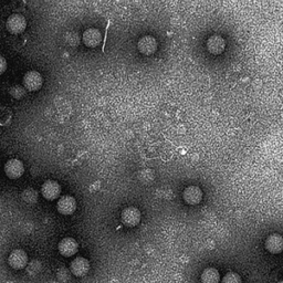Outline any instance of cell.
<instances>
[{
  "mask_svg": "<svg viewBox=\"0 0 283 283\" xmlns=\"http://www.w3.org/2000/svg\"><path fill=\"white\" fill-rule=\"evenodd\" d=\"M23 88L29 92L39 91L43 84V78L38 71H29L23 76Z\"/></svg>",
  "mask_w": 283,
  "mask_h": 283,
  "instance_id": "2",
  "label": "cell"
},
{
  "mask_svg": "<svg viewBox=\"0 0 283 283\" xmlns=\"http://www.w3.org/2000/svg\"><path fill=\"white\" fill-rule=\"evenodd\" d=\"M58 248H59V252H60L63 257H71L78 252L79 245L73 238L68 237L59 242Z\"/></svg>",
  "mask_w": 283,
  "mask_h": 283,
  "instance_id": "11",
  "label": "cell"
},
{
  "mask_svg": "<svg viewBox=\"0 0 283 283\" xmlns=\"http://www.w3.org/2000/svg\"><path fill=\"white\" fill-rule=\"evenodd\" d=\"M7 30L12 34H20L27 29V20L22 14L13 13L8 17L6 21Z\"/></svg>",
  "mask_w": 283,
  "mask_h": 283,
  "instance_id": "1",
  "label": "cell"
},
{
  "mask_svg": "<svg viewBox=\"0 0 283 283\" xmlns=\"http://www.w3.org/2000/svg\"><path fill=\"white\" fill-rule=\"evenodd\" d=\"M70 269L76 277H84L90 270V263L86 258L79 257L71 262Z\"/></svg>",
  "mask_w": 283,
  "mask_h": 283,
  "instance_id": "13",
  "label": "cell"
},
{
  "mask_svg": "<svg viewBox=\"0 0 283 283\" xmlns=\"http://www.w3.org/2000/svg\"><path fill=\"white\" fill-rule=\"evenodd\" d=\"M11 117H12L11 111L9 110V108L2 107L1 108V125L4 126V125H7V124L10 123Z\"/></svg>",
  "mask_w": 283,
  "mask_h": 283,
  "instance_id": "18",
  "label": "cell"
},
{
  "mask_svg": "<svg viewBox=\"0 0 283 283\" xmlns=\"http://www.w3.org/2000/svg\"><path fill=\"white\" fill-rule=\"evenodd\" d=\"M122 222L127 227H135L141 222L142 213L136 207H127L121 213Z\"/></svg>",
  "mask_w": 283,
  "mask_h": 283,
  "instance_id": "4",
  "label": "cell"
},
{
  "mask_svg": "<svg viewBox=\"0 0 283 283\" xmlns=\"http://www.w3.org/2000/svg\"><path fill=\"white\" fill-rule=\"evenodd\" d=\"M203 192L198 186H188L183 192V198L187 205L195 206L202 200Z\"/></svg>",
  "mask_w": 283,
  "mask_h": 283,
  "instance_id": "6",
  "label": "cell"
},
{
  "mask_svg": "<svg viewBox=\"0 0 283 283\" xmlns=\"http://www.w3.org/2000/svg\"><path fill=\"white\" fill-rule=\"evenodd\" d=\"M266 249L273 253V255H277V253H280L283 251V237L279 233H273L267 238L266 240Z\"/></svg>",
  "mask_w": 283,
  "mask_h": 283,
  "instance_id": "14",
  "label": "cell"
},
{
  "mask_svg": "<svg viewBox=\"0 0 283 283\" xmlns=\"http://www.w3.org/2000/svg\"><path fill=\"white\" fill-rule=\"evenodd\" d=\"M4 173L10 180H18L24 173V166L20 160L12 158L4 164Z\"/></svg>",
  "mask_w": 283,
  "mask_h": 283,
  "instance_id": "3",
  "label": "cell"
},
{
  "mask_svg": "<svg viewBox=\"0 0 283 283\" xmlns=\"http://www.w3.org/2000/svg\"><path fill=\"white\" fill-rule=\"evenodd\" d=\"M26 89H23L20 86H14L10 89V94L14 97V98H21L24 93H26Z\"/></svg>",
  "mask_w": 283,
  "mask_h": 283,
  "instance_id": "19",
  "label": "cell"
},
{
  "mask_svg": "<svg viewBox=\"0 0 283 283\" xmlns=\"http://www.w3.org/2000/svg\"><path fill=\"white\" fill-rule=\"evenodd\" d=\"M42 196L47 200H54L61 195V186L56 181H47L41 187Z\"/></svg>",
  "mask_w": 283,
  "mask_h": 283,
  "instance_id": "5",
  "label": "cell"
},
{
  "mask_svg": "<svg viewBox=\"0 0 283 283\" xmlns=\"http://www.w3.org/2000/svg\"><path fill=\"white\" fill-rule=\"evenodd\" d=\"M8 262H9V266L13 268V269L20 270L27 266L28 256L23 250L16 249V250H13L10 255H9Z\"/></svg>",
  "mask_w": 283,
  "mask_h": 283,
  "instance_id": "7",
  "label": "cell"
},
{
  "mask_svg": "<svg viewBox=\"0 0 283 283\" xmlns=\"http://www.w3.org/2000/svg\"><path fill=\"white\" fill-rule=\"evenodd\" d=\"M278 283H283V280H281V281H279Z\"/></svg>",
  "mask_w": 283,
  "mask_h": 283,
  "instance_id": "21",
  "label": "cell"
},
{
  "mask_svg": "<svg viewBox=\"0 0 283 283\" xmlns=\"http://www.w3.org/2000/svg\"><path fill=\"white\" fill-rule=\"evenodd\" d=\"M222 283H241V278L236 272H229L222 278Z\"/></svg>",
  "mask_w": 283,
  "mask_h": 283,
  "instance_id": "16",
  "label": "cell"
},
{
  "mask_svg": "<svg viewBox=\"0 0 283 283\" xmlns=\"http://www.w3.org/2000/svg\"><path fill=\"white\" fill-rule=\"evenodd\" d=\"M207 49L208 51L212 53L213 56H218V54H221L226 49V41L221 36H211L207 40Z\"/></svg>",
  "mask_w": 283,
  "mask_h": 283,
  "instance_id": "12",
  "label": "cell"
},
{
  "mask_svg": "<svg viewBox=\"0 0 283 283\" xmlns=\"http://www.w3.org/2000/svg\"><path fill=\"white\" fill-rule=\"evenodd\" d=\"M220 280L219 272L215 268H208L201 273V282L202 283H218Z\"/></svg>",
  "mask_w": 283,
  "mask_h": 283,
  "instance_id": "15",
  "label": "cell"
},
{
  "mask_svg": "<svg viewBox=\"0 0 283 283\" xmlns=\"http://www.w3.org/2000/svg\"><path fill=\"white\" fill-rule=\"evenodd\" d=\"M137 49L144 56H152L157 50V41L152 36H145L141 38L137 43Z\"/></svg>",
  "mask_w": 283,
  "mask_h": 283,
  "instance_id": "8",
  "label": "cell"
},
{
  "mask_svg": "<svg viewBox=\"0 0 283 283\" xmlns=\"http://www.w3.org/2000/svg\"><path fill=\"white\" fill-rule=\"evenodd\" d=\"M22 198H23L24 201L30 202V203H32V202H34V201H37V199H38L37 191L33 190V189H27V190H24L23 193H22Z\"/></svg>",
  "mask_w": 283,
  "mask_h": 283,
  "instance_id": "17",
  "label": "cell"
},
{
  "mask_svg": "<svg viewBox=\"0 0 283 283\" xmlns=\"http://www.w3.org/2000/svg\"><path fill=\"white\" fill-rule=\"evenodd\" d=\"M82 41L89 48H95L102 42V34L96 28H89L82 34Z\"/></svg>",
  "mask_w": 283,
  "mask_h": 283,
  "instance_id": "10",
  "label": "cell"
},
{
  "mask_svg": "<svg viewBox=\"0 0 283 283\" xmlns=\"http://www.w3.org/2000/svg\"><path fill=\"white\" fill-rule=\"evenodd\" d=\"M0 66H1V68H0V73H4V71H6V69H7V62L6 60H4V58L1 57L0 58Z\"/></svg>",
  "mask_w": 283,
  "mask_h": 283,
  "instance_id": "20",
  "label": "cell"
},
{
  "mask_svg": "<svg viewBox=\"0 0 283 283\" xmlns=\"http://www.w3.org/2000/svg\"><path fill=\"white\" fill-rule=\"evenodd\" d=\"M58 211L64 216H70L77 209V201L72 196H62L57 203Z\"/></svg>",
  "mask_w": 283,
  "mask_h": 283,
  "instance_id": "9",
  "label": "cell"
}]
</instances>
